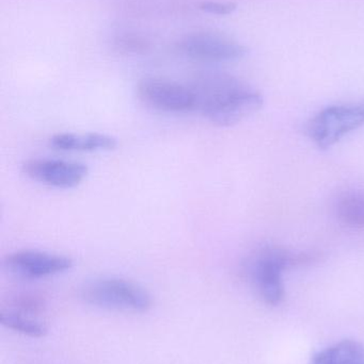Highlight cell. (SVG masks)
I'll list each match as a JSON object with an SVG mask.
<instances>
[{"mask_svg":"<svg viewBox=\"0 0 364 364\" xmlns=\"http://www.w3.org/2000/svg\"><path fill=\"white\" fill-rule=\"evenodd\" d=\"M44 308V303L40 297L34 295H21L13 301L11 310L28 316H36Z\"/></svg>","mask_w":364,"mask_h":364,"instance_id":"cell-13","label":"cell"},{"mask_svg":"<svg viewBox=\"0 0 364 364\" xmlns=\"http://www.w3.org/2000/svg\"><path fill=\"white\" fill-rule=\"evenodd\" d=\"M81 297L89 305L113 311L143 314L153 306V299L147 289L124 278L92 280L83 287Z\"/></svg>","mask_w":364,"mask_h":364,"instance_id":"cell-3","label":"cell"},{"mask_svg":"<svg viewBox=\"0 0 364 364\" xmlns=\"http://www.w3.org/2000/svg\"><path fill=\"white\" fill-rule=\"evenodd\" d=\"M316 259L307 252H294L278 246H265L252 256L249 275L263 301L278 306L284 299L282 275L288 267L308 264Z\"/></svg>","mask_w":364,"mask_h":364,"instance_id":"cell-2","label":"cell"},{"mask_svg":"<svg viewBox=\"0 0 364 364\" xmlns=\"http://www.w3.org/2000/svg\"><path fill=\"white\" fill-rule=\"evenodd\" d=\"M49 146L61 151H109L117 149L118 140L110 134L89 132V134H73L61 132L49 139Z\"/></svg>","mask_w":364,"mask_h":364,"instance_id":"cell-9","label":"cell"},{"mask_svg":"<svg viewBox=\"0 0 364 364\" xmlns=\"http://www.w3.org/2000/svg\"><path fill=\"white\" fill-rule=\"evenodd\" d=\"M335 215L340 224L354 230H364V191H346L336 199Z\"/></svg>","mask_w":364,"mask_h":364,"instance_id":"cell-10","label":"cell"},{"mask_svg":"<svg viewBox=\"0 0 364 364\" xmlns=\"http://www.w3.org/2000/svg\"><path fill=\"white\" fill-rule=\"evenodd\" d=\"M137 93L145 105L160 112H196V97L190 85L169 79L145 77L137 85Z\"/></svg>","mask_w":364,"mask_h":364,"instance_id":"cell-5","label":"cell"},{"mask_svg":"<svg viewBox=\"0 0 364 364\" xmlns=\"http://www.w3.org/2000/svg\"><path fill=\"white\" fill-rule=\"evenodd\" d=\"M74 262L70 257L36 250H19L4 258L10 273L25 279H42L66 273Z\"/></svg>","mask_w":364,"mask_h":364,"instance_id":"cell-7","label":"cell"},{"mask_svg":"<svg viewBox=\"0 0 364 364\" xmlns=\"http://www.w3.org/2000/svg\"><path fill=\"white\" fill-rule=\"evenodd\" d=\"M119 44L121 45L122 48L125 49L128 51H143L147 48V43L145 41L140 40L138 38H130V36H125V38L120 40Z\"/></svg>","mask_w":364,"mask_h":364,"instance_id":"cell-15","label":"cell"},{"mask_svg":"<svg viewBox=\"0 0 364 364\" xmlns=\"http://www.w3.org/2000/svg\"><path fill=\"white\" fill-rule=\"evenodd\" d=\"M364 125V102L327 107L308 123L307 132L316 146L328 149Z\"/></svg>","mask_w":364,"mask_h":364,"instance_id":"cell-4","label":"cell"},{"mask_svg":"<svg viewBox=\"0 0 364 364\" xmlns=\"http://www.w3.org/2000/svg\"><path fill=\"white\" fill-rule=\"evenodd\" d=\"M189 85L196 97V112L214 125H235L263 107L262 95L256 89L227 73H201Z\"/></svg>","mask_w":364,"mask_h":364,"instance_id":"cell-1","label":"cell"},{"mask_svg":"<svg viewBox=\"0 0 364 364\" xmlns=\"http://www.w3.org/2000/svg\"><path fill=\"white\" fill-rule=\"evenodd\" d=\"M180 50L192 60L202 62H232L243 59L248 49L230 36L216 32H196L180 43Z\"/></svg>","mask_w":364,"mask_h":364,"instance_id":"cell-6","label":"cell"},{"mask_svg":"<svg viewBox=\"0 0 364 364\" xmlns=\"http://www.w3.org/2000/svg\"><path fill=\"white\" fill-rule=\"evenodd\" d=\"M237 6L233 2L204 1L200 9L204 12L214 15H230L236 10Z\"/></svg>","mask_w":364,"mask_h":364,"instance_id":"cell-14","label":"cell"},{"mask_svg":"<svg viewBox=\"0 0 364 364\" xmlns=\"http://www.w3.org/2000/svg\"><path fill=\"white\" fill-rule=\"evenodd\" d=\"M0 323L6 328L27 337L42 338L47 333V327L44 323L36 320L34 316L19 314L14 310H1Z\"/></svg>","mask_w":364,"mask_h":364,"instance_id":"cell-12","label":"cell"},{"mask_svg":"<svg viewBox=\"0 0 364 364\" xmlns=\"http://www.w3.org/2000/svg\"><path fill=\"white\" fill-rule=\"evenodd\" d=\"M21 171L33 181L56 188H73L83 183L89 175L85 164L59 159H30Z\"/></svg>","mask_w":364,"mask_h":364,"instance_id":"cell-8","label":"cell"},{"mask_svg":"<svg viewBox=\"0 0 364 364\" xmlns=\"http://www.w3.org/2000/svg\"><path fill=\"white\" fill-rule=\"evenodd\" d=\"M311 364H364V346L344 340L314 355Z\"/></svg>","mask_w":364,"mask_h":364,"instance_id":"cell-11","label":"cell"}]
</instances>
